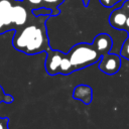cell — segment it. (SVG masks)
<instances>
[{
  "label": "cell",
  "instance_id": "6da1fadb",
  "mask_svg": "<svg viewBox=\"0 0 129 129\" xmlns=\"http://www.w3.org/2000/svg\"><path fill=\"white\" fill-rule=\"evenodd\" d=\"M41 16L40 20L28 22L26 25L16 29L12 44L15 49L26 54H35L49 49L48 38L45 29V19Z\"/></svg>",
  "mask_w": 129,
  "mask_h": 129
},
{
  "label": "cell",
  "instance_id": "7a4b0ae2",
  "mask_svg": "<svg viewBox=\"0 0 129 129\" xmlns=\"http://www.w3.org/2000/svg\"><path fill=\"white\" fill-rule=\"evenodd\" d=\"M68 56L73 66V70L78 71L91 66L100 60L102 54L94 47L93 44L78 43L68 52Z\"/></svg>",
  "mask_w": 129,
  "mask_h": 129
},
{
  "label": "cell",
  "instance_id": "3957f363",
  "mask_svg": "<svg viewBox=\"0 0 129 129\" xmlns=\"http://www.w3.org/2000/svg\"><path fill=\"white\" fill-rule=\"evenodd\" d=\"M15 0H0V34L14 29L12 24V8Z\"/></svg>",
  "mask_w": 129,
  "mask_h": 129
},
{
  "label": "cell",
  "instance_id": "277c9868",
  "mask_svg": "<svg viewBox=\"0 0 129 129\" xmlns=\"http://www.w3.org/2000/svg\"><path fill=\"white\" fill-rule=\"evenodd\" d=\"M28 9L24 2L15 0L12 8V24L14 29H18L28 23Z\"/></svg>",
  "mask_w": 129,
  "mask_h": 129
},
{
  "label": "cell",
  "instance_id": "5b68a950",
  "mask_svg": "<svg viewBox=\"0 0 129 129\" xmlns=\"http://www.w3.org/2000/svg\"><path fill=\"white\" fill-rule=\"evenodd\" d=\"M121 67V58L118 54L115 53H106L103 54L100 58L99 69L107 74V75H114L116 74Z\"/></svg>",
  "mask_w": 129,
  "mask_h": 129
},
{
  "label": "cell",
  "instance_id": "8992f818",
  "mask_svg": "<svg viewBox=\"0 0 129 129\" xmlns=\"http://www.w3.org/2000/svg\"><path fill=\"white\" fill-rule=\"evenodd\" d=\"M63 53L59 50L48 49L46 50V60H45V70L48 75L53 76L59 74V68L61 60L63 58Z\"/></svg>",
  "mask_w": 129,
  "mask_h": 129
},
{
  "label": "cell",
  "instance_id": "52a82bcc",
  "mask_svg": "<svg viewBox=\"0 0 129 129\" xmlns=\"http://www.w3.org/2000/svg\"><path fill=\"white\" fill-rule=\"evenodd\" d=\"M112 38L107 33H100L97 36H95L93 45L94 47L103 55L106 53H109L112 47Z\"/></svg>",
  "mask_w": 129,
  "mask_h": 129
},
{
  "label": "cell",
  "instance_id": "ba28073f",
  "mask_svg": "<svg viewBox=\"0 0 129 129\" xmlns=\"http://www.w3.org/2000/svg\"><path fill=\"white\" fill-rule=\"evenodd\" d=\"M127 16H128V13L122 7L118 8V9H115L109 16V23L115 29L125 30Z\"/></svg>",
  "mask_w": 129,
  "mask_h": 129
},
{
  "label": "cell",
  "instance_id": "9c48e42d",
  "mask_svg": "<svg viewBox=\"0 0 129 129\" xmlns=\"http://www.w3.org/2000/svg\"><path fill=\"white\" fill-rule=\"evenodd\" d=\"M73 97L85 104H90L92 101V89L86 85H79L75 88Z\"/></svg>",
  "mask_w": 129,
  "mask_h": 129
},
{
  "label": "cell",
  "instance_id": "30bf717a",
  "mask_svg": "<svg viewBox=\"0 0 129 129\" xmlns=\"http://www.w3.org/2000/svg\"><path fill=\"white\" fill-rule=\"evenodd\" d=\"M63 2V0H43V6L48 7L52 10V15H57L59 10L57 7Z\"/></svg>",
  "mask_w": 129,
  "mask_h": 129
},
{
  "label": "cell",
  "instance_id": "8fae6325",
  "mask_svg": "<svg viewBox=\"0 0 129 129\" xmlns=\"http://www.w3.org/2000/svg\"><path fill=\"white\" fill-rule=\"evenodd\" d=\"M32 14L35 17H38V16H50V15H52V10L50 8H48V7L41 6L39 8L32 9Z\"/></svg>",
  "mask_w": 129,
  "mask_h": 129
},
{
  "label": "cell",
  "instance_id": "7c38bea8",
  "mask_svg": "<svg viewBox=\"0 0 129 129\" xmlns=\"http://www.w3.org/2000/svg\"><path fill=\"white\" fill-rule=\"evenodd\" d=\"M120 56H122V57H124V58H126V59L129 60V37L122 44Z\"/></svg>",
  "mask_w": 129,
  "mask_h": 129
},
{
  "label": "cell",
  "instance_id": "4fadbf2b",
  "mask_svg": "<svg viewBox=\"0 0 129 129\" xmlns=\"http://www.w3.org/2000/svg\"><path fill=\"white\" fill-rule=\"evenodd\" d=\"M1 102L11 103V102H13V97L12 96H9V95H6L4 93V91H3V89L0 86V103Z\"/></svg>",
  "mask_w": 129,
  "mask_h": 129
},
{
  "label": "cell",
  "instance_id": "5bb4252c",
  "mask_svg": "<svg viewBox=\"0 0 129 129\" xmlns=\"http://www.w3.org/2000/svg\"><path fill=\"white\" fill-rule=\"evenodd\" d=\"M25 1H26L25 4L32 7V9L39 8V7L43 6V0H25Z\"/></svg>",
  "mask_w": 129,
  "mask_h": 129
},
{
  "label": "cell",
  "instance_id": "9a60e30c",
  "mask_svg": "<svg viewBox=\"0 0 129 129\" xmlns=\"http://www.w3.org/2000/svg\"><path fill=\"white\" fill-rule=\"evenodd\" d=\"M120 1H121V0H100L101 4H102L103 6H105V7H108V8L115 6V5H116L117 3H119Z\"/></svg>",
  "mask_w": 129,
  "mask_h": 129
},
{
  "label": "cell",
  "instance_id": "2e32d148",
  "mask_svg": "<svg viewBox=\"0 0 129 129\" xmlns=\"http://www.w3.org/2000/svg\"><path fill=\"white\" fill-rule=\"evenodd\" d=\"M8 118H1L0 117V129H8Z\"/></svg>",
  "mask_w": 129,
  "mask_h": 129
},
{
  "label": "cell",
  "instance_id": "e0dca14e",
  "mask_svg": "<svg viewBox=\"0 0 129 129\" xmlns=\"http://www.w3.org/2000/svg\"><path fill=\"white\" fill-rule=\"evenodd\" d=\"M125 30L128 32L129 31V14L127 16V20H126V25H125Z\"/></svg>",
  "mask_w": 129,
  "mask_h": 129
},
{
  "label": "cell",
  "instance_id": "ac0fdd59",
  "mask_svg": "<svg viewBox=\"0 0 129 129\" xmlns=\"http://www.w3.org/2000/svg\"><path fill=\"white\" fill-rule=\"evenodd\" d=\"M128 34H129V31H128Z\"/></svg>",
  "mask_w": 129,
  "mask_h": 129
}]
</instances>
